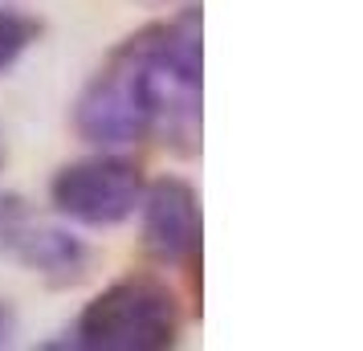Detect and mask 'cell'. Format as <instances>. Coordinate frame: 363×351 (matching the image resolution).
I'll use <instances>...</instances> for the list:
<instances>
[{
  "instance_id": "7",
  "label": "cell",
  "mask_w": 363,
  "mask_h": 351,
  "mask_svg": "<svg viewBox=\"0 0 363 351\" xmlns=\"http://www.w3.org/2000/svg\"><path fill=\"white\" fill-rule=\"evenodd\" d=\"M17 327H21L17 306H13L9 299H0V347H9V343L17 339Z\"/></svg>"
},
{
  "instance_id": "6",
  "label": "cell",
  "mask_w": 363,
  "mask_h": 351,
  "mask_svg": "<svg viewBox=\"0 0 363 351\" xmlns=\"http://www.w3.org/2000/svg\"><path fill=\"white\" fill-rule=\"evenodd\" d=\"M41 41V21L21 9H0V78Z\"/></svg>"
},
{
  "instance_id": "8",
  "label": "cell",
  "mask_w": 363,
  "mask_h": 351,
  "mask_svg": "<svg viewBox=\"0 0 363 351\" xmlns=\"http://www.w3.org/2000/svg\"><path fill=\"white\" fill-rule=\"evenodd\" d=\"M0 164H4V147H0Z\"/></svg>"
},
{
  "instance_id": "1",
  "label": "cell",
  "mask_w": 363,
  "mask_h": 351,
  "mask_svg": "<svg viewBox=\"0 0 363 351\" xmlns=\"http://www.w3.org/2000/svg\"><path fill=\"white\" fill-rule=\"evenodd\" d=\"M204 21L200 9L151 21L106 53L74 99V131L90 147L160 139L176 155L200 151Z\"/></svg>"
},
{
  "instance_id": "5",
  "label": "cell",
  "mask_w": 363,
  "mask_h": 351,
  "mask_svg": "<svg viewBox=\"0 0 363 351\" xmlns=\"http://www.w3.org/2000/svg\"><path fill=\"white\" fill-rule=\"evenodd\" d=\"M0 250L50 286H78L90 274V245L57 225H29L25 217L0 225Z\"/></svg>"
},
{
  "instance_id": "3",
  "label": "cell",
  "mask_w": 363,
  "mask_h": 351,
  "mask_svg": "<svg viewBox=\"0 0 363 351\" xmlns=\"http://www.w3.org/2000/svg\"><path fill=\"white\" fill-rule=\"evenodd\" d=\"M143 167L118 155L115 147H102L99 155L69 160L53 172L50 204L57 217L86 225V229H115L135 217L143 196Z\"/></svg>"
},
{
  "instance_id": "2",
  "label": "cell",
  "mask_w": 363,
  "mask_h": 351,
  "mask_svg": "<svg viewBox=\"0 0 363 351\" xmlns=\"http://www.w3.org/2000/svg\"><path fill=\"white\" fill-rule=\"evenodd\" d=\"M184 311L160 274H123L82 306L66 347L78 351H167L180 343Z\"/></svg>"
},
{
  "instance_id": "4",
  "label": "cell",
  "mask_w": 363,
  "mask_h": 351,
  "mask_svg": "<svg viewBox=\"0 0 363 351\" xmlns=\"http://www.w3.org/2000/svg\"><path fill=\"white\" fill-rule=\"evenodd\" d=\"M139 229H143V250L151 262L172 269H192L200 262V196L184 176H160L143 184L139 196Z\"/></svg>"
}]
</instances>
